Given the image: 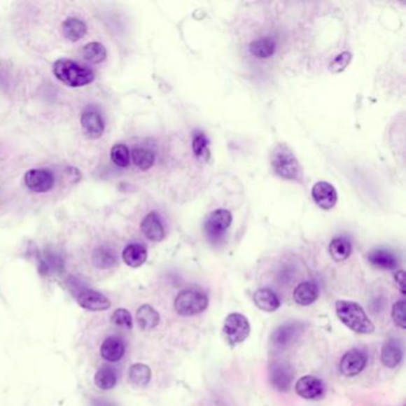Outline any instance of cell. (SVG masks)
Returning a JSON list of instances; mask_svg holds the SVG:
<instances>
[{"instance_id":"6da1fadb","label":"cell","mask_w":406,"mask_h":406,"mask_svg":"<svg viewBox=\"0 0 406 406\" xmlns=\"http://www.w3.org/2000/svg\"><path fill=\"white\" fill-rule=\"evenodd\" d=\"M336 314L340 321L358 334H372L375 330L372 323L361 305L348 300H339L336 303Z\"/></svg>"},{"instance_id":"7a4b0ae2","label":"cell","mask_w":406,"mask_h":406,"mask_svg":"<svg viewBox=\"0 0 406 406\" xmlns=\"http://www.w3.org/2000/svg\"><path fill=\"white\" fill-rule=\"evenodd\" d=\"M271 166L276 176L286 180L300 181L302 168L298 160L285 144H276L271 153Z\"/></svg>"},{"instance_id":"3957f363","label":"cell","mask_w":406,"mask_h":406,"mask_svg":"<svg viewBox=\"0 0 406 406\" xmlns=\"http://www.w3.org/2000/svg\"><path fill=\"white\" fill-rule=\"evenodd\" d=\"M52 73L61 83L71 88H83L94 80V73L91 69L66 59L56 61L52 66Z\"/></svg>"},{"instance_id":"277c9868","label":"cell","mask_w":406,"mask_h":406,"mask_svg":"<svg viewBox=\"0 0 406 406\" xmlns=\"http://www.w3.org/2000/svg\"><path fill=\"white\" fill-rule=\"evenodd\" d=\"M209 298L198 290H183L176 295L174 307L181 316H195L206 310Z\"/></svg>"},{"instance_id":"5b68a950","label":"cell","mask_w":406,"mask_h":406,"mask_svg":"<svg viewBox=\"0 0 406 406\" xmlns=\"http://www.w3.org/2000/svg\"><path fill=\"white\" fill-rule=\"evenodd\" d=\"M251 334V324L246 316L230 314L224 321L223 335L231 346H237L248 339Z\"/></svg>"},{"instance_id":"8992f818","label":"cell","mask_w":406,"mask_h":406,"mask_svg":"<svg viewBox=\"0 0 406 406\" xmlns=\"http://www.w3.org/2000/svg\"><path fill=\"white\" fill-rule=\"evenodd\" d=\"M80 123H81L85 136L91 140H97L102 137L105 130L103 117L100 115V112L93 106L85 108L84 112L81 113Z\"/></svg>"},{"instance_id":"52a82bcc","label":"cell","mask_w":406,"mask_h":406,"mask_svg":"<svg viewBox=\"0 0 406 406\" xmlns=\"http://www.w3.org/2000/svg\"><path fill=\"white\" fill-rule=\"evenodd\" d=\"M27 188L36 193H44L54 186V176L48 169H30L24 176Z\"/></svg>"},{"instance_id":"ba28073f","label":"cell","mask_w":406,"mask_h":406,"mask_svg":"<svg viewBox=\"0 0 406 406\" xmlns=\"http://www.w3.org/2000/svg\"><path fill=\"white\" fill-rule=\"evenodd\" d=\"M367 365V354L360 349H351L343 355L340 363V370L346 377L360 374Z\"/></svg>"},{"instance_id":"9c48e42d","label":"cell","mask_w":406,"mask_h":406,"mask_svg":"<svg viewBox=\"0 0 406 406\" xmlns=\"http://www.w3.org/2000/svg\"><path fill=\"white\" fill-rule=\"evenodd\" d=\"M231 222H232V216L230 211L218 209L211 212V215L209 216L206 224H205L207 235L212 239H217L219 236L223 235L224 232L227 230V227H230Z\"/></svg>"},{"instance_id":"30bf717a","label":"cell","mask_w":406,"mask_h":406,"mask_svg":"<svg viewBox=\"0 0 406 406\" xmlns=\"http://www.w3.org/2000/svg\"><path fill=\"white\" fill-rule=\"evenodd\" d=\"M270 380L274 388L281 392L290 390L293 382V372L288 363H276L270 368Z\"/></svg>"},{"instance_id":"8fae6325","label":"cell","mask_w":406,"mask_h":406,"mask_svg":"<svg viewBox=\"0 0 406 406\" xmlns=\"http://www.w3.org/2000/svg\"><path fill=\"white\" fill-rule=\"evenodd\" d=\"M302 331L303 326L300 323H286L272 334V343L276 348H285L295 342V340L298 339L299 335L302 334Z\"/></svg>"},{"instance_id":"7c38bea8","label":"cell","mask_w":406,"mask_h":406,"mask_svg":"<svg viewBox=\"0 0 406 406\" xmlns=\"http://www.w3.org/2000/svg\"><path fill=\"white\" fill-rule=\"evenodd\" d=\"M312 198L323 210H330L337 203V192L331 183L319 181L312 188Z\"/></svg>"},{"instance_id":"4fadbf2b","label":"cell","mask_w":406,"mask_h":406,"mask_svg":"<svg viewBox=\"0 0 406 406\" xmlns=\"http://www.w3.org/2000/svg\"><path fill=\"white\" fill-rule=\"evenodd\" d=\"M78 304L80 307L88 311H105L111 307L110 299L93 290H84L78 295Z\"/></svg>"},{"instance_id":"5bb4252c","label":"cell","mask_w":406,"mask_h":406,"mask_svg":"<svg viewBox=\"0 0 406 406\" xmlns=\"http://www.w3.org/2000/svg\"><path fill=\"white\" fill-rule=\"evenodd\" d=\"M295 392L304 399H318L324 393V386L318 378L305 375L295 384Z\"/></svg>"},{"instance_id":"9a60e30c","label":"cell","mask_w":406,"mask_h":406,"mask_svg":"<svg viewBox=\"0 0 406 406\" xmlns=\"http://www.w3.org/2000/svg\"><path fill=\"white\" fill-rule=\"evenodd\" d=\"M141 230L144 236L153 242H160L164 239V225L161 223V219L155 212H150L144 217L141 223Z\"/></svg>"},{"instance_id":"2e32d148","label":"cell","mask_w":406,"mask_h":406,"mask_svg":"<svg viewBox=\"0 0 406 406\" xmlns=\"http://www.w3.org/2000/svg\"><path fill=\"white\" fill-rule=\"evenodd\" d=\"M124 353H125V344L120 337H115V336L108 337L100 346V354L110 363L120 361V358H123Z\"/></svg>"},{"instance_id":"e0dca14e","label":"cell","mask_w":406,"mask_h":406,"mask_svg":"<svg viewBox=\"0 0 406 406\" xmlns=\"http://www.w3.org/2000/svg\"><path fill=\"white\" fill-rule=\"evenodd\" d=\"M318 295V286L312 281L299 284L293 292V299H295V303L302 305V307H307V305L315 303Z\"/></svg>"},{"instance_id":"ac0fdd59","label":"cell","mask_w":406,"mask_h":406,"mask_svg":"<svg viewBox=\"0 0 406 406\" xmlns=\"http://www.w3.org/2000/svg\"><path fill=\"white\" fill-rule=\"evenodd\" d=\"M254 303L265 312H274L280 307L279 297L271 288H259L255 291Z\"/></svg>"},{"instance_id":"d6986e66","label":"cell","mask_w":406,"mask_h":406,"mask_svg":"<svg viewBox=\"0 0 406 406\" xmlns=\"http://www.w3.org/2000/svg\"><path fill=\"white\" fill-rule=\"evenodd\" d=\"M402 358V346L396 340H388L382 349V363L385 367L394 368L398 366Z\"/></svg>"},{"instance_id":"ffe728a7","label":"cell","mask_w":406,"mask_h":406,"mask_svg":"<svg viewBox=\"0 0 406 406\" xmlns=\"http://www.w3.org/2000/svg\"><path fill=\"white\" fill-rule=\"evenodd\" d=\"M147 249L140 243H132L125 247L122 254L124 262L132 268L141 267L147 260Z\"/></svg>"},{"instance_id":"44dd1931","label":"cell","mask_w":406,"mask_h":406,"mask_svg":"<svg viewBox=\"0 0 406 406\" xmlns=\"http://www.w3.org/2000/svg\"><path fill=\"white\" fill-rule=\"evenodd\" d=\"M88 25L85 24L84 20L71 17L62 23V34L67 40L72 42H78L86 35Z\"/></svg>"},{"instance_id":"7402d4cb","label":"cell","mask_w":406,"mask_h":406,"mask_svg":"<svg viewBox=\"0 0 406 406\" xmlns=\"http://www.w3.org/2000/svg\"><path fill=\"white\" fill-rule=\"evenodd\" d=\"M368 261L370 265L380 270H394L398 266V260L396 259L391 251L385 249H375L368 254Z\"/></svg>"},{"instance_id":"603a6c76","label":"cell","mask_w":406,"mask_h":406,"mask_svg":"<svg viewBox=\"0 0 406 406\" xmlns=\"http://www.w3.org/2000/svg\"><path fill=\"white\" fill-rule=\"evenodd\" d=\"M136 319L142 330H152L160 322L159 312L150 305H142L136 312Z\"/></svg>"},{"instance_id":"cb8c5ba5","label":"cell","mask_w":406,"mask_h":406,"mask_svg":"<svg viewBox=\"0 0 406 406\" xmlns=\"http://www.w3.org/2000/svg\"><path fill=\"white\" fill-rule=\"evenodd\" d=\"M93 263L97 268L108 270L117 265V254L115 251L106 246H100L93 253Z\"/></svg>"},{"instance_id":"d4e9b609","label":"cell","mask_w":406,"mask_h":406,"mask_svg":"<svg viewBox=\"0 0 406 406\" xmlns=\"http://www.w3.org/2000/svg\"><path fill=\"white\" fill-rule=\"evenodd\" d=\"M192 148H193L195 159L203 164L209 162L211 153H210V147H209V140H207L206 136L204 135V132H195L193 141H192Z\"/></svg>"},{"instance_id":"484cf974","label":"cell","mask_w":406,"mask_h":406,"mask_svg":"<svg viewBox=\"0 0 406 406\" xmlns=\"http://www.w3.org/2000/svg\"><path fill=\"white\" fill-rule=\"evenodd\" d=\"M129 379L135 386H147L152 379V370L144 363H135L129 370Z\"/></svg>"},{"instance_id":"4316f807","label":"cell","mask_w":406,"mask_h":406,"mask_svg":"<svg viewBox=\"0 0 406 406\" xmlns=\"http://www.w3.org/2000/svg\"><path fill=\"white\" fill-rule=\"evenodd\" d=\"M117 372L112 367H102L94 375V384L100 390H111L117 384Z\"/></svg>"},{"instance_id":"83f0119b","label":"cell","mask_w":406,"mask_h":406,"mask_svg":"<svg viewBox=\"0 0 406 406\" xmlns=\"http://www.w3.org/2000/svg\"><path fill=\"white\" fill-rule=\"evenodd\" d=\"M329 251L335 261H344L351 253V244L344 237H335L329 246Z\"/></svg>"},{"instance_id":"f1b7e54d","label":"cell","mask_w":406,"mask_h":406,"mask_svg":"<svg viewBox=\"0 0 406 406\" xmlns=\"http://www.w3.org/2000/svg\"><path fill=\"white\" fill-rule=\"evenodd\" d=\"M251 52L259 59H268L275 52L274 41L271 38H260L251 43Z\"/></svg>"},{"instance_id":"f546056e","label":"cell","mask_w":406,"mask_h":406,"mask_svg":"<svg viewBox=\"0 0 406 406\" xmlns=\"http://www.w3.org/2000/svg\"><path fill=\"white\" fill-rule=\"evenodd\" d=\"M83 56L85 60H88L91 64H100L106 59V49L102 43L91 42L85 46L83 49Z\"/></svg>"},{"instance_id":"4dcf8cb0","label":"cell","mask_w":406,"mask_h":406,"mask_svg":"<svg viewBox=\"0 0 406 406\" xmlns=\"http://www.w3.org/2000/svg\"><path fill=\"white\" fill-rule=\"evenodd\" d=\"M132 162L142 171H147L153 167L155 155L150 150L144 149V148H136L132 153Z\"/></svg>"},{"instance_id":"1f68e13d","label":"cell","mask_w":406,"mask_h":406,"mask_svg":"<svg viewBox=\"0 0 406 406\" xmlns=\"http://www.w3.org/2000/svg\"><path fill=\"white\" fill-rule=\"evenodd\" d=\"M112 162L118 167H127L130 164V152L127 146L115 144L111 149Z\"/></svg>"},{"instance_id":"d6a6232c","label":"cell","mask_w":406,"mask_h":406,"mask_svg":"<svg viewBox=\"0 0 406 406\" xmlns=\"http://www.w3.org/2000/svg\"><path fill=\"white\" fill-rule=\"evenodd\" d=\"M111 322L115 327L127 329V330L132 329V314L127 309H117L112 314Z\"/></svg>"},{"instance_id":"836d02e7","label":"cell","mask_w":406,"mask_h":406,"mask_svg":"<svg viewBox=\"0 0 406 406\" xmlns=\"http://www.w3.org/2000/svg\"><path fill=\"white\" fill-rule=\"evenodd\" d=\"M353 54L351 52H343L340 55L336 56L334 60L331 61L330 72L341 73L348 67V64H351Z\"/></svg>"},{"instance_id":"e575fe53","label":"cell","mask_w":406,"mask_h":406,"mask_svg":"<svg viewBox=\"0 0 406 406\" xmlns=\"http://www.w3.org/2000/svg\"><path fill=\"white\" fill-rule=\"evenodd\" d=\"M392 318L397 327L400 329H405V302L404 300H399L394 304L393 309H392Z\"/></svg>"},{"instance_id":"d590c367","label":"cell","mask_w":406,"mask_h":406,"mask_svg":"<svg viewBox=\"0 0 406 406\" xmlns=\"http://www.w3.org/2000/svg\"><path fill=\"white\" fill-rule=\"evenodd\" d=\"M396 281L398 284L399 287H400V291H402V295H404V293H405V290H404V272H397V274H396Z\"/></svg>"},{"instance_id":"8d00e7d4","label":"cell","mask_w":406,"mask_h":406,"mask_svg":"<svg viewBox=\"0 0 406 406\" xmlns=\"http://www.w3.org/2000/svg\"><path fill=\"white\" fill-rule=\"evenodd\" d=\"M93 406H113V404L103 400V399H96V400H93Z\"/></svg>"}]
</instances>
